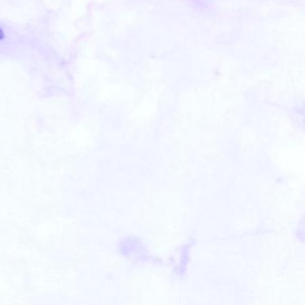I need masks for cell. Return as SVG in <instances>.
I'll use <instances>...</instances> for the list:
<instances>
[{
  "label": "cell",
  "mask_w": 305,
  "mask_h": 305,
  "mask_svg": "<svg viewBox=\"0 0 305 305\" xmlns=\"http://www.w3.org/2000/svg\"><path fill=\"white\" fill-rule=\"evenodd\" d=\"M3 38H5V33L2 29L0 28V40L3 39Z\"/></svg>",
  "instance_id": "1"
}]
</instances>
